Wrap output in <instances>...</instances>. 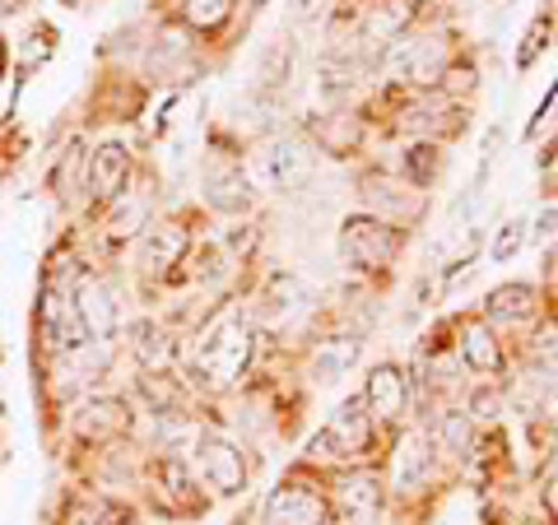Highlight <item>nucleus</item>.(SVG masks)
Masks as SVG:
<instances>
[{"label":"nucleus","instance_id":"obj_1","mask_svg":"<svg viewBox=\"0 0 558 525\" xmlns=\"http://www.w3.org/2000/svg\"><path fill=\"white\" fill-rule=\"evenodd\" d=\"M256 354V330L238 317V312H219L215 321L201 330L196 349H191V377L205 391H229L247 377Z\"/></svg>","mask_w":558,"mask_h":525},{"label":"nucleus","instance_id":"obj_2","mask_svg":"<svg viewBox=\"0 0 558 525\" xmlns=\"http://www.w3.org/2000/svg\"><path fill=\"white\" fill-rule=\"evenodd\" d=\"M405 237L410 229H396V223L377 215H349L340 223V260L354 274H381L405 252Z\"/></svg>","mask_w":558,"mask_h":525},{"label":"nucleus","instance_id":"obj_3","mask_svg":"<svg viewBox=\"0 0 558 525\" xmlns=\"http://www.w3.org/2000/svg\"><path fill=\"white\" fill-rule=\"evenodd\" d=\"M447 65H451V47L438 33H405L391 47H381V75L400 84V89H438Z\"/></svg>","mask_w":558,"mask_h":525},{"label":"nucleus","instance_id":"obj_4","mask_svg":"<svg viewBox=\"0 0 558 525\" xmlns=\"http://www.w3.org/2000/svg\"><path fill=\"white\" fill-rule=\"evenodd\" d=\"M373 447H377V424H373L368 405H363V395L344 400V405L326 418L317 442H312V451H322V456H330V461H344V465L363 461Z\"/></svg>","mask_w":558,"mask_h":525},{"label":"nucleus","instance_id":"obj_5","mask_svg":"<svg viewBox=\"0 0 558 525\" xmlns=\"http://www.w3.org/2000/svg\"><path fill=\"white\" fill-rule=\"evenodd\" d=\"M312 168H317V154H312L307 139L279 135L256 149L247 178H252V186H266V191H299L312 178Z\"/></svg>","mask_w":558,"mask_h":525},{"label":"nucleus","instance_id":"obj_6","mask_svg":"<svg viewBox=\"0 0 558 525\" xmlns=\"http://www.w3.org/2000/svg\"><path fill=\"white\" fill-rule=\"evenodd\" d=\"M266 525H336L340 512L330 502V488L322 484H303V479H284L260 506Z\"/></svg>","mask_w":558,"mask_h":525},{"label":"nucleus","instance_id":"obj_7","mask_svg":"<svg viewBox=\"0 0 558 525\" xmlns=\"http://www.w3.org/2000/svg\"><path fill=\"white\" fill-rule=\"evenodd\" d=\"M196 469L219 498H238L242 488H247V456H242L238 442H229V437H219V432L196 437Z\"/></svg>","mask_w":558,"mask_h":525},{"label":"nucleus","instance_id":"obj_8","mask_svg":"<svg viewBox=\"0 0 558 525\" xmlns=\"http://www.w3.org/2000/svg\"><path fill=\"white\" fill-rule=\"evenodd\" d=\"M363 405H368L377 428H400L410 414V377L400 373V363H377L363 387Z\"/></svg>","mask_w":558,"mask_h":525},{"label":"nucleus","instance_id":"obj_9","mask_svg":"<svg viewBox=\"0 0 558 525\" xmlns=\"http://www.w3.org/2000/svg\"><path fill=\"white\" fill-rule=\"evenodd\" d=\"M70 297H75V312H80L84 335H89L94 344H112V335H117V321H121V307H117V293L108 289V279L84 274Z\"/></svg>","mask_w":558,"mask_h":525},{"label":"nucleus","instance_id":"obj_10","mask_svg":"<svg viewBox=\"0 0 558 525\" xmlns=\"http://www.w3.org/2000/svg\"><path fill=\"white\" fill-rule=\"evenodd\" d=\"M457 358L461 367H470L475 377H498L508 373V354H502V340L498 330L488 326L484 317H465L457 326Z\"/></svg>","mask_w":558,"mask_h":525},{"label":"nucleus","instance_id":"obj_11","mask_svg":"<svg viewBox=\"0 0 558 525\" xmlns=\"http://www.w3.org/2000/svg\"><path fill=\"white\" fill-rule=\"evenodd\" d=\"M191 252V229L182 219H159L145 229V242H140V266H145V274L163 279L172 274L186 260Z\"/></svg>","mask_w":558,"mask_h":525},{"label":"nucleus","instance_id":"obj_12","mask_svg":"<svg viewBox=\"0 0 558 525\" xmlns=\"http://www.w3.org/2000/svg\"><path fill=\"white\" fill-rule=\"evenodd\" d=\"M363 200H368V215L396 223V229H410V223L424 215V191H414L410 182H391V178H363Z\"/></svg>","mask_w":558,"mask_h":525},{"label":"nucleus","instance_id":"obj_13","mask_svg":"<svg viewBox=\"0 0 558 525\" xmlns=\"http://www.w3.org/2000/svg\"><path fill=\"white\" fill-rule=\"evenodd\" d=\"M131 149L108 139V145H98L89 154V163H84V186H89V196L98 205H112L117 196H126V182H131Z\"/></svg>","mask_w":558,"mask_h":525},{"label":"nucleus","instance_id":"obj_14","mask_svg":"<svg viewBox=\"0 0 558 525\" xmlns=\"http://www.w3.org/2000/svg\"><path fill=\"white\" fill-rule=\"evenodd\" d=\"M539 307H545V293H539L535 284H526V279H512V284H498L494 293L484 297V312H480V317L498 330V326L535 321Z\"/></svg>","mask_w":558,"mask_h":525},{"label":"nucleus","instance_id":"obj_15","mask_svg":"<svg viewBox=\"0 0 558 525\" xmlns=\"http://www.w3.org/2000/svg\"><path fill=\"white\" fill-rule=\"evenodd\" d=\"M43 340L57 349V358L89 344V335H84V326H80V312H75V297L61 289L57 293L47 289V297H43Z\"/></svg>","mask_w":558,"mask_h":525},{"label":"nucleus","instance_id":"obj_16","mask_svg":"<svg viewBox=\"0 0 558 525\" xmlns=\"http://www.w3.org/2000/svg\"><path fill=\"white\" fill-rule=\"evenodd\" d=\"M252 178L242 163H215L205 172V205L215 209V215H247L252 209Z\"/></svg>","mask_w":558,"mask_h":525},{"label":"nucleus","instance_id":"obj_17","mask_svg":"<svg viewBox=\"0 0 558 525\" xmlns=\"http://www.w3.org/2000/svg\"><path fill=\"white\" fill-rule=\"evenodd\" d=\"M428 465H433V442L424 428H410L396 437V451H391V484L396 488H424L428 484Z\"/></svg>","mask_w":558,"mask_h":525},{"label":"nucleus","instance_id":"obj_18","mask_svg":"<svg viewBox=\"0 0 558 525\" xmlns=\"http://www.w3.org/2000/svg\"><path fill=\"white\" fill-rule=\"evenodd\" d=\"M418 20V5L414 0H377V5H368V14H363V42H373V47H391L396 38H405V33L414 28Z\"/></svg>","mask_w":558,"mask_h":525},{"label":"nucleus","instance_id":"obj_19","mask_svg":"<svg viewBox=\"0 0 558 525\" xmlns=\"http://www.w3.org/2000/svg\"><path fill=\"white\" fill-rule=\"evenodd\" d=\"M424 432H428L433 451H442L447 461L475 456V418L465 414V405H447L438 418H433V428H424Z\"/></svg>","mask_w":558,"mask_h":525},{"label":"nucleus","instance_id":"obj_20","mask_svg":"<svg viewBox=\"0 0 558 525\" xmlns=\"http://www.w3.org/2000/svg\"><path fill=\"white\" fill-rule=\"evenodd\" d=\"M131 428V405L117 395H102V400H89V405H80L75 414V432L84 442H112Z\"/></svg>","mask_w":558,"mask_h":525},{"label":"nucleus","instance_id":"obj_21","mask_svg":"<svg viewBox=\"0 0 558 525\" xmlns=\"http://www.w3.org/2000/svg\"><path fill=\"white\" fill-rule=\"evenodd\" d=\"M154 479H159V488H168V493H163L168 516H196V512H205V506H209V502L196 498V479L186 475V465L178 456H159V461H154Z\"/></svg>","mask_w":558,"mask_h":525},{"label":"nucleus","instance_id":"obj_22","mask_svg":"<svg viewBox=\"0 0 558 525\" xmlns=\"http://www.w3.org/2000/svg\"><path fill=\"white\" fill-rule=\"evenodd\" d=\"M359 89V61L344 57V51H326V57L317 61V94L326 108H340V102H349Z\"/></svg>","mask_w":558,"mask_h":525},{"label":"nucleus","instance_id":"obj_23","mask_svg":"<svg viewBox=\"0 0 558 525\" xmlns=\"http://www.w3.org/2000/svg\"><path fill=\"white\" fill-rule=\"evenodd\" d=\"M354 363H359L354 335H326V340H317V349H312V377H317L322 387H336L340 377L354 373Z\"/></svg>","mask_w":558,"mask_h":525},{"label":"nucleus","instance_id":"obj_24","mask_svg":"<svg viewBox=\"0 0 558 525\" xmlns=\"http://www.w3.org/2000/svg\"><path fill=\"white\" fill-rule=\"evenodd\" d=\"M126 521H131V506L102 493H75L61 516V525H126Z\"/></svg>","mask_w":558,"mask_h":525},{"label":"nucleus","instance_id":"obj_25","mask_svg":"<svg viewBox=\"0 0 558 525\" xmlns=\"http://www.w3.org/2000/svg\"><path fill=\"white\" fill-rule=\"evenodd\" d=\"M131 354L145 373H163V367L172 363V335L159 321H135L131 326Z\"/></svg>","mask_w":558,"mask_h":525},{"label":"nucleus","instance_id":"obj_26","mask_svg":"<svg viewBox=\"0 0 558 525\" xmlns=\"http://www.w3.org/2000/svg\"><path fill=\"white\" fill-rule=\"evenodd\" d=\"M330 502H336V512H377L381 502V488L373 475H354V469H344V475H336V484H330Z\"/></svg>","mask_w":558,"mask_h":525},{"label":"nucleus","instance_id":"obj_27","mask_svg":"<svg viewBox=\"0 0 558 525\" xmlns=\"http://www.w3.org/2000/svg\"><path fill=\"white\" fill-rule=\"evenodd\" d=\"M442 168H447V154H442L438 139H414V145L405 149V182L414 191H428L442 178Z\"/></svg>","mask_w":558,"mask_h":525},{"label":"nucleus","instance_id":"obj_28","mask_svg":"<svg viewBox=\"0 0 558 525\" xmlns=\"http://www.w3.org/2000/svg\"><path fill=\"white\" fill-rule=\"evenodd\" d=\"M238 0H182V24L191 33H219L233 20Z\"/></svg>","mask_w":558,"mask_h":525},{"label":"nucleus","instance_id":"obj_29","mask_svg":"<svg viewBox=\"0 0 558 525\" xmlns=\"http://www.w3.org/2000/svg\"><path fill=\"white\" fill-rule=\"evenodd\" d=\"M475 89H480L475 61H457V57H451V65L442 70V80H438V94L451 102V108H461L465 98H475Z\"/></svg>","mask_w":558,"mask_h":525},{"label":"nucleus","instance_id":"obj_30","mask_svg":"<svg viewBox=\"0 0 558 525\" xmlns=\"http://www.w3.org/2000/svg\"><path fill=\"white\" fill-rule=\"evenodd\" d=\"M112 205H117L112 219H108V237H112V242H126V237H135L140 229H145V219H149V200H145V196H135V200L117 196Z\"/></svg>","mask_w":558,"mask_h":525},{"label":"nucleus","instance_id":"obj_31","mask_svg":"<svg viewBox=\"0 0 558 525\" xmlns=\"http://www.w3.org/2000/svg\"><path fill=\"white\" fill-rule=\"evenodd\" d=\"M526 237H531L526 219H508V223H498L494 237H488V260H494V266H508V260H512L521 247H526Z\"/></svg>","mask_w":558,"mask_h":525},{"label":"nucleus","instance_id":"obj_32","mask_svg":"<svg viewBox=\"0 0 558 525\" xmlns=\"http://www.w3.org/2000/svg\"><path fill=\"white\" fill-rule=\"evenodd\" d=\"M299 303H303V284H299V279H293L289 270L270 274V289H266V312H270V317H289V312H299Z\"/></svg>","mask_w":558,"mask_h":525},{"label":"nucleus","instance_id":"obj_33","mask_svg":"<svg viewBox=\"0 0 558 525\" xmlns=\"http://www.w3.org/2000/svg\"><path fill=\"white\" fill-rule=\"evenodd\" d=\"M531 358L539 367H549V373H558V312H545L531 335Z\"/></svg>","mask_w":558,"mask_h":525},{"label":"nucleus","instance_id":"obj_34","mask_svg":"<svg viewBox=\"0 0 558 525\" xmlns=\"http://www.w3.org/2000/svg\"><path fill=\"white\" fill-rule=\"evenodd\" d=\"M465 414L480 418L484 428H494L502 418V391L498 387H475V391H470V400H465Z\"/></svg>","mask_w":558,"mask_h":525},{"label":"nucleus","instance_id":"obj_35","mask_svg":"<svg viewBox=\"0 0 558 525\" xmlns=\"http://www.w3.org/2000/svg\"><path fill=\"white\" fill-rule=\"evenodd\" d=\"M545 38H549V20H545V24H535V28L526 33V47H521L517 65H531V61H535V51H545Z\"/></svg>","mask_w":558,"mask_h":525},{"label":"nucleus","instance_id":"obj_36","mask_svg":"<svg viewBox=\"0 0 558 525\" xmlns=\"http://www.w3.org/2000/svg\"><path fill=\"white\" fill-rule=\"evenodd\" d=\"M539 414H545L549 424L558 428V377H549L545 387H539Z\"/></svg>","mask_w":558,"mask_h":525},{"label":"nucleus","instance_id":"obj_37","mask_svg":"<svg viewBox=\"0 0 558 525\" xmlns=\"http://www.w3.org/2000/svg\"><path fill=\"white\" fill-rule=\"evenodd\" d=\"M539 506H545V516L558 525V469L549 475V484H545V493H539Z\"/></svg>","mask_w":558,"mask_h":525},{"label":"nucleus","instance_id":"obj_38","mask_svg":"<svg viewBox=\"0 0 558 525\" xmlns=\"http://www.w3.org/2000/svg\"><path fill=\"white\" fill-rule=\"evenodd\" d=\"M554 223H558V209H545V215L535 219V237H549V233H554Z\"/></svg>","mask_w":558,"mask_h":525},{"label":"nucleus","instance_id":"obj_39","mask_svg":"<svg viewBox=\"0 0 558 525\" xmlns=\"http://www.w3.org/2000/svg\"><path fill=\"white\" fill-rule=\"evenodd\" d=\"M312 10H317V0H289V14H293V20H307Z\"/></svg>","mask_w":558,"mask_h":525},{"label":"nucleus","instance_id":"obj_40","mask_svg":"<svg viewBox=\"0 0 558 525\" xmlns=\"http://www.w3.org/2000/svg\"><path fill=\"white\" fill-rule=\"evenodd\" d=\"M545 279H549V297L558 303V252L549 256V274H545ZM554 312H558V307H554Z\"/></svg>","mask_w":558,"mask_h":525},{"label":"nucleus","instance_id":"obj_41","mask_svg":"<svg viewBox=\"0 0 558 525\" xmlns=\"http://www.w3.org/2000/svg\"><path fill=\"white\" fill-rule=\"evenodd\" d=\"M24 0H0V14H10V10H20Z\"/></svg>","mask_w":558,"mask_h":525}]
</instances>
